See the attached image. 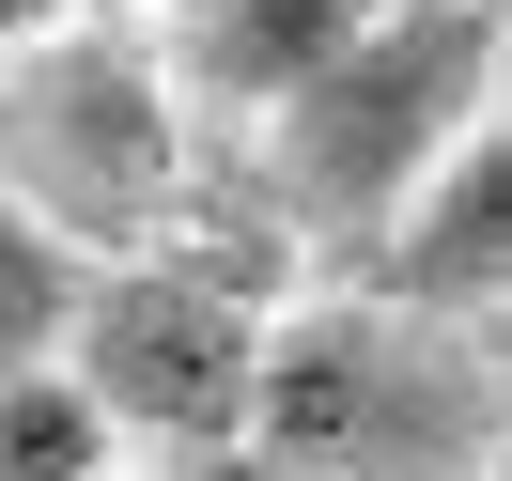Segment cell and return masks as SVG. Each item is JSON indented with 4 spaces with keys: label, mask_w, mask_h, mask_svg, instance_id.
Wrapping results in <instances>:
<instances>
[{
    "label": "cell",
    "mask_w": 512,
    "mask_h": 481,
    "mask_svg": "<svg viewBox=\"0 0 512 481\" xmlns=\"http://www.w3.org/2000/svg\"><path fill=\"white\" fill-rule=\"evenodd\" d=\"M63 16H78V0H0V63H16L32 32H63Z\"/></svg>",
    "instance_id": "cell-9"
},
{
    "label": "cell",
    "mask_w": 512,
    "mask_h": 481,
    "mask_svg": "<svg viewBox=\"0 0 512 481\" xmlns=\"http://www.w3.org/2000/svg\"><path fill=\"white\" fill-rule=\"evenodd\" d=\"M94 481H125V466H94Z\"/></svg>",
    "instance_id": "cell-11"
},
{
    "label": "cell",
    "mask_w": 512,
    "mask_h": 481,
    "mask_svg": "<svg viewBox=\"0 0 512 481\" xmlns=\"http://www.w3.org/2000/svg\"><path fill=\"white\" fill-rule=\"evenodd\" d=\"M109 450H125V435H109V419L78 404V373H63V357L0 388V481H94Z\"/></svg>",
    "instance_id": "cell-8"
},
{
    "label": "cell",
    "mask_w": 512,
    "mask_h": 481,
    "mask_svg": "<svg viewBox=\"0 0 512 481\" xmlns=\"http://www.w3.org/2000/svg\"><path fill=\"white\" fill-rule=\"evenodd\" d=\"M357 295H388L419 326H497V295H512V140L497 125H466L388 202V233L357 249Z\"/></svg>",
    "instance_id": "cell-5"
},
{
    "label": "cell",
    "mask_w": 512,
    "mask_h": 481,
    "mask_svg": "<svg viewBox=\"0 0 512 481\" xmlns=\"http://www.w3.org/2000/svg\"><path fill=\"white\" fill-rule=\"evenodd\" d=\"M264 280H280L264 249H125V264H94V295H78V326H63L78 342L63 357L78 404H94L109 435H156L171 466H187V450H233Z\"/></svg>",
    "instance_id": "cell-4"
},
{
    "label": "cell",
    "mask_w": 512,
    "mask_h": 481,
    "mask_svg": "<svg viewBox=\"0 0 512 481\" xmlns=\"http://www.w3.org/2000/svg\"><path fill=\"white\" fill-rule=\"evenodd\" d=\"M512 373L497 326H419L388 295H295L249 342L233 450L280 481H497Z\"/></svg>",
    "instance_id": "cell-1"
},
{
    "label": "cell",
    "mask_w": 512,
    "mask_h": 481,
    "mask_svg": "<svg viewBox=\"0 0 512 481\" xmlns=\"http://www.w3.org/2000/svg\"><path fill=\"white\" fill-rule=\"evenodd\" d=\"M497 47H512V0H388L342 63H311L249 125L264 140V218L311 233V249H373L388 202L466 125H497Z\"/></svg>",
    "instance_id": "cell-2"
},
{
    "label": "cell",
    "mask_w": 512,
    "mask_h": 481,
    "mask_svg": "<svg viewBox=\"0 0 512 481\" xmlns=\"http://www.w3.org/2000/svg\"><path fill=\"white\" fill-rule=\"evenodd\" d=\"M388 0H156V78L187 125H264V109L295 94L311 63H342L357 32H373Z\"/></svg>",
    "instance_id": "cell-6"
},
{
    "label": "cell",
    "mask_w": 512,
    "mask_h": 481,
    "mask_svg": "<svg viewBox=\"0 0 512 481\" xmlns=\"http://www.w3.org/2000/svg\"><path fill=\"white\" fill-rule=\"evenodd\" d=\"M0 202L47 218L78 264H125V249H171L202 202V140L171 109L156 47L109 32V16H63L0 63Z\"/></svg>",
    "instance_id": "cell-3"
},
{
    "label": "cell",
    "mask_w": 512,
    "mask_h": 481,
    "mask_svg": "<svg viewBox=\"0 0 512 481\" xmlns=\"http://www.w3.org/2000/svg\"><path fill=\"white\" fill-rule=\"evenodd\" d=\"M78 295H94V264L63 249V233L47 218H16V202H0V388L16 373H47V357H63V326H78Z\"/></svg>",
    "instance_id": "cell-7"
},
{
    "label": "cell",
    "mask_w": 512,
    "mask_h": 481,
    "mask_svg": "<svg viewBox=\"0 0 512 481\" xmlns=\"http://www.w3.org/2000/svg\"><path fill=\"white\" fill-rule=\"evenodd\" d=\"M187 481H280V466H249V450H187Z\"/></svg>",
    "instance_id": "cell-10"
}]
</instances>
